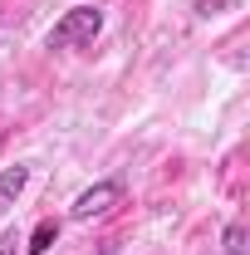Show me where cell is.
I'll use <instances>...</instances> for the list:
<instances>
[{
	"label": "cell",
	"mask_w": 250,
	"mask_h": 255,
	"mask_svg": "<svg viewBox=\"0 0 250 255\" xmlns=\"http://www.w3.org/2000/svg\"><path fill=\"white\" fill-rule=\"evenodd\" d=\"M103 34V10L98 5H74V10H64L59 20H54V30H49V49H94V39Z\"/></svg>",
	"instance_id": "1"
},
{
	"label": "cell",
	"mask_w": 250,
	"mask_h": 255,
	"mask_svg": "<svg viewBox=\"0 0 250 255\" xmlns=\"http://www.w3.org/2000/svg\"><path fill=\"white\" fill-rule=\"evenodd\" d=\"M113 206H123V182H118V177L94 182L89 191H79L74 206H69V216H74V221H98V216H108Z\"/></svg>",
	"instance_id": "2"
},
{
	"label": "cell",
	"mask_w": 250,
	"mask_h": 255,
	"mask_svg": "<svg viewBox=\"0 0 250 255\" xmlns=\"http://www.w3.org/2000/svg\"><path fill=\"white\" fill-rule=\"evenodd\" d=\"M25 187H30V167H25V162L5 167V172H0V211H10V206L25 196Z\"/></svg>",
	"instance_id": "3"
},
{
	"label": "cell",
	"mask_w": 250,
	"mask_h": 255,
	"mask_svg": "<svg viewBox=\"0 0 250 255\" xmlns=\"http://www.w3.org/2000/svg\"><path fill=\"white\" fill-rule=\"evenodd\" d=\"M54 241H59V221H39L30 231V241H20V246H25V255H49Z\"/></svg>",
	"instance_id": "4"
},
{
	"label": "cell",
	"mask_w": 250,
	"mask_h": 255,
	"mask_svg": "<svg viewBox=\"0 0 250 255\" xmlns=\"http://www.w3.org/2000/svg\"><path fill=\"white\" fill-rule=\"evenodd\" d=\"M221 246H226V255H250L246 251V226L231 221V226H226V236H221Z\"/></svg>",
	"instance_id": "5"
},
{
	"label": "cell",
	"mask_w": 250,
	"mask_h": 255,
	"mask_svg": "<svg viewBox=\"0 0 250 255\" xmlns=\"http://www.w3.org/2000/svg\"><path fill=\"white\" fill-rule=\"evenodd\" d=\"M226 10V0H196V15H221Z\"/></svg>",
	"instance_id": "6"
},
{
	"label": "cell",
	"mask_w": 250,
	"mask_h": 255,
	"mask_svg": "<svg viewBox=\"0 0 250 255\" xmlns=\"http://www.w3.org/2000/svg\"><path fill=\"white\" fill-rule=\"evenodd\" d=\"M15 246H20V236L15 231H0V255H15Z\"/></svg>",
	"instance_id": "7"
}]
</instances>
